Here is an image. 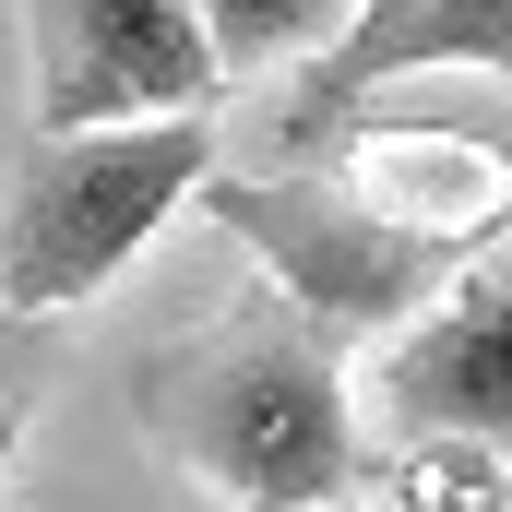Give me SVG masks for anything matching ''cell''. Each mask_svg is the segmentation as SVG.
<instances>
[{
	"mask_svg": "<svg viewBox=\"0 0 512 512\" xmlns=\"http://www.w3.org/2000/svg\"><path fill=\"white\" fill-rule=\"evenodd\" d=\"M143 441L167 465H191L215 501L239 512H310L358 489V393L346 346L298 322V298H262L239 322L179 334L143 393H131Z\"/></svg>",
	"mask_w": 512,
	"mask_h": 512,
	"instance_id": "1",
	"label": "cell"
},
{
	"mask_svg": "<svg viewBox=\"0 0 512 512\" xmlns=\"http://www.w3.org/2000/svg\"><path fill=\"white\" fill-rule=\"evenodd\" d=\"M310 512H358V501H310Z\"/></svg>",
	"mask_w": 512,
	"mask_h": 512,
	"instance_id": "12",
	"label": "cell"
},
{
	"mask_svg": "<svg viewBox=\"0 0 512 512\" xmlns=\"http://www.w3.org/2000/svg\"><path fill=\"white\" fill-rule=\"evenodd\" d=\"M429 512H512V501H501V489H441Z\"/></svg>",
	"mask_w": 512,
	"mask_h": 512,
	"instance_id": "9",
	"label": "cell"
},
{
	"mask_svg": "<svg viewBox=\"0 0 512 512\" xmlns=\"http://www.w3.org/2000/svg\"><path fill=\"white\" fill-rule=\"evenodd\" d=\"M12 12H24V108H36V131L215 108V84H227V60L203 36V0H12Z\"/></svg>",
	"mask_w": 512,
	"mask_h": 512,
	"instance_id": "4",
	"label": "cell"
},
{
	"mask_svg": "<svg viewBox=\"0 0 512 512\" xmlns=\"http://www.w3.org/2000/svg\"><path fill=\"white\" fill-rule=\"evenodd\" d=\"M12 405H24V393H12V370H0V417H12Z\"/></svg>",
	"mask_w": 512,
	"mask_h": 512,
	"instance_id": "11",
	"label": "cell"
},
{
	"mask_svg": "<svg viewBox=\"0 0 512 512\" xmlns=\"http://www.w3.org/2000/svg\"><path fill=\"white\" fill-rule=\"evenodd\" d=\"M346 12H358V0H203V36H215V60H227V84H239L262 60H286V48H322Z\"/></svg>",
	"mask_w": 512,
	"mask_h": 512,
	"instance_id": "8",
	"label": "cell"
},
{
	"mask_svg": "<svg viewBox=\"0 0 512 512\" xmlns=\"http://www.w3.org/2000/svg\"><path fill=\"white\" fill-rule=\"evenodd\" d=\"M215 179V108H143V120L36 131L0 191V298L24 322L84 310L167 215H191Z\"/></svg>",
	"mask_w": 512,
	"mask_h": 512,
	"instance_id": "2",
	"label": "cell"
},
{
	"mask_svg": "<svg viewBox=\"0 0 512 512\" xmlns=\"http://www.w3.org/2000/svg\"><path fill=\"white\" fill-rule=\"evenodd\" d=\"M12 441H24V405H12V417H0V465H12Z\"/></svg>",
	"mask_w": 512,
	"mask_h": 512,
	"instance_id": "10",
	"label": "cell"
},
{
	"mask_svg": "<svg viewBox=\"0 0 512 512\" xmlns=\"http://www.w3.org/2000/svg\"><path fill=\"white\" fill-rule=\"evenodd\" d=\"M191 215H215V227L274 274V298H298V322L334 334V346H370L393 322H417V298H441V286L465 274V251H477V239H453V227H417V215L370 203L358 179H310V167L239 179L227 155H215V179H203Z\"/></svg>",
	"mask_w": 512,
	"mask_h": 512,
	"instance_id": "3",
	"label": "cell"
},
{
	"mask_svg": "<svg viewBox=\"0 0 512 512\" xmlns=\"http://www.w3.org/2000/svg\"><path fill=\"white\" fill-rule=\"evenodd\" d=\"M405 72H501L512 84V0H358L286 84V155H322Z\"/></svg>",
	"mask_w": 512,
	"mask_h": 512,
	"instance_id": "6",
	"label": "cell"
},
{
	"mask_svg": "<svg viewBox=\"0 0 512 512\" xmlns=\"http://www.w3.org/2000/svg\"><path fill=\"white\" fill-rule=\"evenodd\" d=\"M370 405L405 453H477L512 465V251L453 274L417 322H393Z\"/></svg>",
	"mask_w": 512,
	"mask_h": 512,
	"instance_id": "5",
	"label": "cell"
},
{
	"mask_svg": "<svg viewBox=\"0 0 512 512\" xmlns=\"http://www.w3.org/2000/svg\"><path fill=\"white\" fill-rule=\"evenodd\" d=\"M358 191L417 215V227H453V239H489L512 215V167L465 131H370L358 143Z\"/></svg>",
	"mask_w": 512,
	"mask_h": 512,
	"instance_id": "7",
	"label": "cell"
}]
</instances>
